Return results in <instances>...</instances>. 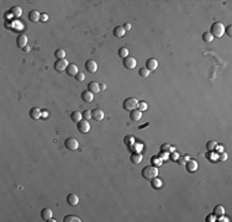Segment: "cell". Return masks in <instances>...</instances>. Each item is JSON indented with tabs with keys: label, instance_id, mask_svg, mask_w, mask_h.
<instances>
[{
	"label": "cell",
	"instance_id": "cell-22",
	"mask_svg": "<svg viewBox=\"0 0 232 222\" xmlns=\"http://www.w3.org/2000/svg\"><path fill=\"white\" fill-rule=\"evenodd\" d=\"M125 33H126V31H125L123 26H116V27L114 28V36H115V37L122 38L123 36H125Z\"/></svg>",
	"mask_w": 232,
	"mask_h": 222
},
{
	"label": "cell",
	"instance_id": "cell-5",
	"mask_svg": "<svg viewBox=\"0 0 232 222\" xmlns=\"http://www.w3.org/2000/svg\"><path fill=\"white\" fill-rule=\"evenodd\" d=\"M64 146L67 147V149H69V151H77L78 147H79V143H78V140H77V138L69 137V138L65 140Z\"/></svg>",
	"mask_w": 232,
	"mask_h": 222
},
{
	"label": "cell",
	"instance_id": "cell-31",
	"mask_svg": "<svg viewBox=\"0 0 232 222\" xmlns=\"http://www.w3.org/2000/svg\"><path fill=\"white\" fill-rule=\"evenodd\" d=\"M148 109V105L146 101H138V105H137V110H140L141 112H143Z\"/></svg>",
	"mask_w": 232,
	"mask_h": 222
},
{
	"label": "cell",
	"instance_id": "cell-42",
	"mask_svg": "<svg viewBox=\"0 0 232 222\" xmlns=\"http://www.w3.org/2000/svg\"><path fill=\"white\" fill-rule=\"evenodd\" d=\"M123 28H125V31H130L131 28H132V26H131V23H128V22H126L123 25Z\"/></svg>",
	"mask_w": 232,
	"mask_h": 222
},
{
	"label": "cell",
	"instance_id": "cell-29",
	"mask_svg": "<svg viewBox=\"0 0 232 222\" xmlns=\"http://www.w3.org/2000/svg\"><path fill=\"white\" fill-rule=\"evenodd\" d=\"M118 57H121L122 59L128 57V50L126 48V47H121V48L118 50Z\"/></svg>",
	"mask_w": 232,
	"mask_h": 222
},
{
	"label": "cell",
	"instance_id": "cell-14",
	"mask_svg": "<svg viewBox=\"0 0 232 222\" xmlns=\"http://www.w3.org/2000/svg\"><path fill=\"white\" fill-rule=\"evenodd\" d=\"M88 90L93 94H98L100 91V85L96 82H90L88 84Z\"/></svg>",
	"mask_w": 232,
	"mask_h": 222
},
{
	"label": "cell",
	"instance_id": "cell-23",
	"mask_svg": "<svg viewBox=\"0 0 232 222\" xmlns=\"http://www.w3.org/2000/svg\"><path fill=\"white\" fill-rule=\"evenodd\" d=\"M9 13L13 15L14 17H20V16L22 15V9H21L20 6H13V8L10 9Z\"/></svg>",
	"mask_w": 232,
	"mask_h": 222
},
{
	"label": "cell",
	"instance_id": "cell-34",
	"mask_svg": "<svg viewBox=\"0 0 232 222\" xmlns=\"http://www.w3.org/2000/svg\"><path fill=\"white\" fill-rule=\"evenodd\" d=\"M160 152H162V153H165V152H173V149H172L170 145H168V143H164V145L160 146Z\"/></svg>",
	"mask_w": 232,
	"mask_h": 222
},
{
	"label": "cell",
	"instance_id": "cell-24",
	"mask_svg": "<svg viewBox=\"0 0 232 222\" xmlns=\"http://www.w3.org/2000/svg\"><path fill=\"white\" fill-rule=\"evenodd\" d=\"M82 118H83V116H82V113L79 111H73L72 113H70V120H72L73 122L78 123L79 121H82Z\"/></svg>",
	"mask_w": 232,
	"mask_h": 222
},
{
	"label": "cell",
	"instance_id": "cell-28",
	"mask_svg": "<svg viewBox=\"0 0 232 222\" xmlns=\"http://www.w3.org/2000/svg\"><path fill=\"white\" fill-rule=\"evenodd\" d=\"M123 143L126 146H128V147H131L132 145H135V138H133V136H126L123 138Z\"/></svg>",
	"mask_w": 232,
	"mask_h": 222
},
{
	"label": "cell",
	"instance_id": "cell-7",
	"mask_svg": "<svg viewBox=\"0 0 232 222\" xmlns=\"http://www.w3.org/2000/svg\"><path fill=\"white\" fill-rule=\"evenodd\" d=\"M67 67H68V62H67L65 58L64 59H57L55 65H53V68H55L57 72H64L65 69H67Z\"/></svg>",
	"mask_w": 232,
	"mask_h": 222
},
{
	"label": "cell",
	"instance_id": "cell-36",
	"mask_svg": "<svg viewBox=\"0 0 232 222\" xmlns=\"http://www.w3.org/2000/svg\"><path fill=\"white\" fill-rule=\"evenodd\" d=\"M150 73H151V72L148 70L147 68H141V69L138 70V74H140L142 78H147L148 75H150Z\"/></svg>",
	"mask_w": 232,
	"mask_h": 222
},
{
	"label": "cell",
	"instance_id": "cell-11",
	"mask_svg": "<svg viewBox=\"0 0 232 222\" xmlns=\"http://www.w3.org/2000/svg\"><path fill=\"white\" fill-rule=\"evenodd\" d=\"M157 67H158V61H157L156 58H150V59H147V62H146V68L150 70V72L156 70Z\"/></svg>",
	"mask_w": 232,
	"mask_h": 222
},
{
	"label": "cell",
	"instance_id": "cell-19",
	"mask_svg": "<svg viewBox=\"0 0 232 222\" xmlns=\"http://www.w3.org/2000/svg\"><path fill=\"white\" fill-rule=\"evenodd\" d=\"M93 99H94V94L90 93L89 90H85L82 93V100L85 101V103H92Z\"/></svg>",
	"mask_w": 232,
	"mask_h": 222
},
{
	"label": "cell",
	"instance_id": "cell-4",
	"mask_svg": "<svg viewBox=\"0 0 232 222\" xmlns=\"http://www.w3.org/2000/svg\"><path fill=\"white\" fill-rule=\"evenodd\" d=\"M122 63H123V67L126 68V69H128V70L135 69L136 65H137V61H136V58L135 57H131V56L125 58Z\"/></svg>",
	"mask_w": 232,
	"mask_h": 222
},
{
	"label": "cell",
	"instance_id": "cell-3",
	"mask_svg": "<svg viewBox=\"0 0 232 222\" xmlns=\"http://www.w3.org/2000/svg\"><path fill=\"white\" fill-rule=\"evenodd\" d=\"M137 105H138V100L137 99H135V98H127L126 100L123 101L122 107H123V110H126V111H132V110L137 109Z\"/></svg>",
	"mask_w": 232,
	"mask_h": 222
},
{
	"label": "cell",
	"instance_id": "cell-30",
	"mask_svg": "<svg viewBox=\"0 0 232 222\" xmlns=\"http://www.w3.org/2000/svg\"><path fill=\"white\" fill-rule=\"evenodd\" d=\"M55 56H56L57 59H64L65 58V52H64V50L59 48V50H57L55 52Z\"/></svg>",
	"mask_w": 232,
	"mask_h": 222
},
{
	"label": "cell",
	"instance_id": "cell-20",
	"mask_svg": "<svg viewBox=\"0 0 232 222\" xmlns=\"http://www.w3.org/2000/svg\"><path fill=\"white\" fill-rule=\"evenodd\" d=\"M130 159H131V162H132L133 164H140L142 162V154L140 152H133L132 154H131Z\"/></svg>",
	"mask_w": 232,
	"mask_h": 222
},
{
	"label": "cell",
	"instance_id": "cell-47",
	"mask_svg": "<svg viewBox=\"0 0 232 222\" xmlns=\"http://www.w3.org/2000/svg\"><path fill=\"white\" fill-rule=\"evenodd\" d=\"M105 88H106V87H105V84H100V91H101V90H104Z\"/></svg>",
	"mask_w": 232,
	"mask_h": 222
},
{
	"label": "cell",
	"instance_id": "cell-35",
	"mask_svg": "<svg viewBox=\"0 0 232 222\" xmlns=\"http://www.w3.org/2000/svg\"><path fill=\"white\" fill-rule=\"evenodd\" d=\"M151 162H152V164L154 167H158V165L162 164V160H160L159 157H157V155H153V157L151 158Z\"/></svg>",
	"mask_w": 232,
	"mask_h": 222
},
{
	"label": "cell",
	"instance_id": "cell-25",
	"mask_svg": "<svg viewBox=\"0 0 232 222\" xmlns=\"http://www.w3.org/2000/svg\"><path fill=\"white\" fill-rule=\"evenodd\" d=\"M151 187L153 188V189H159L160 187H162V179H159V178H153L152 180H151Z\"/></svg>",
	"mask_w": 232,
	"mask_h": 222
},
{
	"label": "cell",
	"instance_id": "cell-17",
	"mask_svg": "<svg viewBox=\"0 0 232 222\" xmlns=\"http://www.w3.org/2000/svg\"><path fill=\"white\" fill-rule=\"evenodd\" d=\"M41 218H42L43 221H48L50 218H52V210L46 207L43 209L42 211H41Z\"/></svg>",
	"mask_w": 232,
	"mask_h": 222
},
{
	"label": "cell",
	"instance_id": "cell-13",
	"mask_svg": "<svg viewBox=\"0 0 232 222\" xmlns=\"http://www.w3.org/2000/svg\"><path fill=\"white\" fill-rule=\"evenodd\" d=\"M41 116H42V111H41L38 107H32V109L30 110V117L32 120H38Z\"/></svg>",
	"mask_w": 232,
	"mask_h": 222
},
{
	"label": "cell",
	"instance_id": "cell-21",
	"mask_svg": "<svg viewBox=\"0 0 232 222\" xmlns=\"http://www.w3.org/2000/svg\"><path fill=\"white\" fill-rule=\"evenodd\" d=\"M142 113L143 112H141L140 110H132V111H130V118L132 120V121H140L142 117Z\"/></svg>",
	"mask_w": 232,
	"mask_h": 222
},
{
	"label": "cell",
	"instance_id": "cell-15",
	"mask_svg": "<svg viewBox=\"0 0 232 222\" xmlns=\"http://www.w3.org/2000/svg\"><path fill=\"white\" fill-rule=\"evenodd\" d=\"M67 202L70 206H75V205H78V202H79V197L75 194H69L67 196Z\"/></svg>",
	"mask_w": 232,
	"mask_h": 222
},
{
	"label": "cell",
	"instance_id": "cell-16",
	"mask_svg": "<svg viewBox=\"0 0 232 222\" xmlns=\"http://www.w3.org/2000/svg\"><path fill=\"white\" fill-rule=\"evenodd\" d=\"M67 74L69 75V77H75L77 74H78V67H77L75 64H68V67H67Z\"/></svg>",
	"mask_w": 232,
	"mask_h": 222
},
{
	"label": "cell",
	"instance_id": "cell-32",
	"mask_svg": "<svg viewBox=\"0 0 232 222\" xmlns=\"http://www.w3.org/2000/svg\"><path fill=\"white\" fill-rule=\"evenodd\" d=\"M217 147V143H216V141H209L206 143V148H207V151H215V148Z\"/></svg>",
	"mask_w": 232,
	"mask_h": 222
},
{
	"label": "cell",
	"instance_id": "cell-48",
	"mask_svg": "<svg viewBox=\"0 0 232 222\" xmlns=\"http://www.w3.org/2000/svg\"><path fill=\"white\" fill-rule=\"evenodd\" d=\"M22 50H23V52H30V47H28V46H26L25 48H22Z\"/></svg>",
	"mask_w": 232,
	"mask_h": 222
},
{
	"label": "cell",
	"instance_id": "cell-26",
	"mask_svg": "<svg viewBox=\"0 0 232 222\" xmlns=\"http://www.w3.org/2000/svg\"><path fill=\"white\" fill-rule=\"evenodd\" d=\"M63 221H64V222H80L82 220H80V218L78 217V216H73V215H67V216H64Z\"/></svg>",
	"mask_w": 232,
	"mask_h": 222
},
{
	"label": "cell",
	"instance_id": "cell-44",
	"mask_svg": "<svg viewBox=\"0 0 232 222\" xmlns=\"http://www.w3.org/2000/svg\"><path fill=\"white\" fill-rule=\"evenodd\" d=\"M217 221H221V222H223V221H226V222H228V221H230V218H228V217H226V216H225V217H223V215H221V216H220V218H219Z\"/></svg>",
	"mask_w": 232,
	"mask_h": 222
},
{
	"label": "cell",
	"instance_id": "cell-6",
	"mask_svg": "<svg viewBox=\"0 0 232 222\" xmlns=\"http://www.w3.org/2000/svg\"><path fill=\"white\" fill-rule=\"evenodd\" d=\"M77 127H78V131L80 133L85 135L90 131V123H89V121H87V120H82V121L77 123Z\"/></svg>",
	"mask_w": 232,
	"mask_h": 222
},
{
	"label": "cell",
	"instance_id": "cell-39",
	"mask_svg": "<svg viewBox=\"0 0 232 222\" xmlns=\"http://www.w3.org/2000/svg\"><path fill=\"white\" fill-rule=\"evenodd\" d=\"M217 218H216V215H214V213H211V215H207V217H206V221L207 222H214V221H216Z\"/></svg>",
	"mask_w": 232,
	"mask_h": 222
},
{
	"label": "cell",
	"instance_id": "cell-45",
	"mask_svg": "<svg viewBox=\"0 0 232 222\" xmlns=\"http://www.w3.org/2000/svg\"><path fill=\"white\" fill-rule=\"evenodd\" d=\"M48 20V16H47L46 14H41V19H40V21H47Z\"/></svg>",
	"mask_w": 232,
	"mask_h": 222
},
{
	"label": "cell",
	"instance_id": "cell-46",
	"mask_svg": "<svg viewBox=\"0 0 232 222\" xmlns=\"http://www.w3.org/2000/svg\"><path fill=\"white\" fill-rule=\"evenodd\" d=\"M172 159L175 162V160L178 159V154H177V153H172Z\"/></svg>",
	"mask_w": 232,
	"mask_h": 222
},
{
	"label": "cell",
	"instance_id": "cell-33",
	"mask_svg": "<svg viewBox=\"0 0 232 222\" xmlns=\"http://www.w3.org/2000/svg\"><path fill=\"white\" fill-rule=\"evenodd\" d=\"M203 40H204L205 42H207V43H210V42L214 41V36H212L210 32H205V33L203 35Z\"/></svg>",
	"mask_w": 232,
	"mask_h": 222
},
{
	"label": "cell",
	"instance_id": "cell-12",
	"mask_svg": "<svg viewBox=\"0 0 232 222\" xmlns=\"http://www.w3.org/2000/svg\"><path fill=\"white\" fill-rule=\"evenodd\" d=\"M85 69L87 72H89V73H95V72L98 70V64L95 61H93V59H90V61H88L85 63Z\"/></svg>",
	"mask_w": 232,
	"mask_h": 222
},
{
	"label": "cell",
	"instance_id": "cell-41",
	"mask_svg": "<svg viewBox=\"0 0 232 222\" xmlns=\"http://www.w3.org/2000/svg\"><path fill=\"white\" fill-rule=\"evenodd\" d=\"M178 164H180V165H185V160L183 159V157H178V159L175 160Z\"/></svg>",
	"mask_w": 232,
	"mask_h": 222
},
{
	"label": "cell",
	"instance_id": "cell-9",
	"mask_svg": "<svg viewBox=\"0 0 232 222\" xmlns=\"http://www.w3.org/2000/svg\"><path fill=\"white\" fill-rule=\"evenodd\" d=\"M104 117H105V113H104L103 110H100V109H94V110L92 111V118H94L95 121H103Z\"/></svg>",
	"mask_w": 232,
	"mask_h": 222
},
{
	"label": "cell",
	"instance_id": "cell-38",
	"mask_svg": "<svg viewBox=\"0 0 232 222\" xmlns=\"http://www.w3.org/2000/svg\"><path fill=\"white\" fill-rule=\"evenodd\" d=\"M75 79H77V82H84V79H85V74L83 73V72H78V74L75 75Z\"/></svg>",
	"mask_w": 232,
	"mask_h": 222
},
{
	"label": "cell",
	"instance_id": "cell-37",
	"mask_svg": "<svg viewBox=\"0 0 232 222\" xmlns=\"http://www.w3.org/2000/svg\"><path fill=\"white\" fill-rule=\"evenodd\" d=\"M82 116H83V118H84V120L89 121V120L92 118V111H88V110L83 111V112H82Z\"/></svg>",
	"mask_w": 232,
	"mask_h": 222
},
{
	"label": "cell",
	"instance_id": "cell-27",
	"mask_svg": "<svg viewBox=\"0 0 232 222\" xmlns=\"http://www.w3.org/2000/svg\"><path fill=\"white\" fill-rule=\"evenodd\" d=\"M223 213H225V207H223V206H221V205L215 206V209H214V215L221 216V215H223Z\"/></svg>",
	"mask_w": 232,
	"mask_h": 222
},
{
	"label": "cell",
	"instance_id": "cell-49",
	"mask_svg": "<svg viewBox=\"0 0 232 222\" xmlns=\"http://www.w3.org/2000/svg\"><path fill=\"white\" fill-rule=\"evenodd\" d=\"M183 159L185 160V163H187V162L189 160V155H184V157H183Z\"/></svg>",
	"mask_w": 232,
	"mask_h": 222
},
{
	"label": "cell",
	"instance_id": "cell-10",
	"mask_svg": "<svg viewBox=\"0 0 232 222\" xmlns=\"http://www.w3.org/2000/svg\"><path fill=\"white\" fill-rule=\"evenodd\" d=\"M198 162L196 160H193V159H189L187 163H185V168H187V170L189 172V173H195L196 170H198Z\"/></svg>",
	"mask_w": 232,
	"mask_h": 222
},
{
	"label": "cell",
	"instance_id": "cell-8",
	"mask_svg": "<svg viewBox=\"0 0 232 222\" xmlns=\"http://www.w3.org/2000/svg\"><path fill=\"white\" fill-rule=\"evenodd\" d=\"M16 45H17L19 48H25V47L27 46V36L23 35V33L19 35L17 38H16Z\"/></svg>",
	"mask_w": 232,
	"mask_h": 222
},
{
	"label": "cell",
	"instance_id": "cell-40",
	"mask_svg": "<svg viewBox=\"0 0 232 222\" xmlns=\"http://www.w3.org/2000/svg\"><path fill=\"white\" fill-rule=\"evenodd\" d=\"M225 33L227 35V36H230V37L232 36V26H231V25H230V26H227V27L225 28Z\"/></svg>",
	"mask_w": 232,
	"mask_h": 222
},
{
	"label": "cell",
	"instance_id": "cell-2",
	"mask_svg": "<svg viewBox=\"0 0 232 222\" xmlns=\"http://www.w3.org/2000/svg\"><path fill=\"white\" fill-rule=\"evenodd\" d=\"M210 33L216 38L222 37L223 33H225V26L222 25V22H214L212 26H211Z\"/></svg>",
	"mask_w": 232,
	"mask_h": 222
},
{
	"label": "cell",
	"instance_id": "cell-1",
	"mask_svg": "<svg viewBox=\"0 0 232 222\" xmlns=\"http://www.w3.org/2000/svg\"><path fill=\"white\" fill-rule=\"evenodd\" d=\"M142 177L147 180H152L153 178L158 177V167L150 165V167H145L142 169Z\"/></svg>",
	"mask_w": 232,
	"mask_h": 222
},
{
	"label": "cell",
	"instance_id": "cell-43",
	"mask_svg": "<svg viewBox=\"0 0 232 222\" xmlns=\"http://www.w3.org/2000/svg\"><path fill=\"white\" fill-rule=\"evenodd\" d=\"M226 159H227V154H226V153H221V154H220V160H222V162H225Z\"/></svg>",
	"mask_w": 232,
	"mask_h": 222
},
{
	"label": "cell",
	"instance_id": "cell-18",
	"mask_svg": "<svg viewBox=\"0 0 232 222\" xmlns=\"http://www.w3.org/2000/svg\"><path fill=\"white\" fill-rule=\"evenodd\" d=\"M40 19H41V14L37 10H32L31 13L28 14V20L31 22H37V21H40Z\"/></svg>",
	"mask_w": 232,
	"mask_h": 222
}]
</instances>
